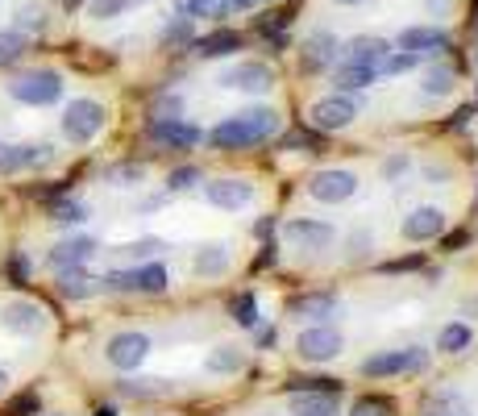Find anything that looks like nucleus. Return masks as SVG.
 Here are the masks:
<instances>
[{"mask_svg":"<svg viewBox=\"0 0 478 416\" xmlns=\"http://www.w3.org/2000/svg\"><path fill=\"white\" fill-rule=\"evenodd\" d=\"M274 134V112L271 109H250V112H237L229 121H220L208 142L217 146V150H246L254 142H266Z\"/></svg>","mask_w":478,"mask_h":416,"instance_id":"obj_1","label":"nucleus"},{"mask_svg":"<svg viewBox=\"0 0 478 416\" xmlns=\"http://www.w3.org/2000/svg\"><path fill=\"white\" fill-rule=\"evenodd\" d=\"M9 96L21 100V104H34V109L55 104V100L63 96V75H58V71H26V75H17V80L9 83Z\"/></svg>","mask_w":478,"mask_h":416,"instance_id":"obj_2","label":"nucleus"},{"mask_svg":"<svg viewBox=\"0 0 478 416\" xmlns=\"http://www.w3.org/2000/svg\"><path fill=\"white\" fill-rule=\"evenodd\" d=\"M104 121H109V112H104V104L100 100H71L67 112H63V134H67L71 142H92L100 129H104Z\"/></svg>","mask_w":478,"mask_h":416,"instance_id":"obj_3","label":"nucleus"},{"mask_svg":"<svg viewBox=\"0 0 478 416\" xmlns=\"http://www.w3.org/2000/svg\"><path fill=\"white\" fill-rule=\"evenodd\" d=\"M342 350H345V337L337 329H328V325H312V329H304L296 337V354L304 362H333Z\"/></svg>","mask_w":478,"mask_h":416,"instance_id":"obj_4","label":"nucleus"},{"mask_svg":"<svg viewBox=\"0 0 478 416\" xmlns=\"http://www.w3.org/2000/svg\"><path fill=\"white\" fill-rule=\"evenodd\" d=\"M308 117H312V125L320 129V134H337V129H345V125H354L358 117V100H350L342 92V96H320L308 109Z\"/></svg>","mask_w":478,"mask_h":416,"instance_id":"obj_5","label":"nucleus"},{"mask_svg":"<svg viewBox=\"0 0 478 416\" xmlns=\"http://www.w3.org/2000/svg\"><path fill=\"white\" fill-rule=\"evenodd\" d=\"M146 354H150V337L146 333H117V337H109V346H104V358H109V366H117V371H137L142 362H146Z\"/></svg>","mask_w":478,"mask_h":416,"instance_id":"obj_6","label":"nucleus"},{"mask_svg":"<svg viewBox=\"0 0 478 416\" xmlns=\"http://www.w3.org/2000/svg\"><path fill=\"white\" fill-rule=\"evenodd\" d=\"M354 192H358V175L354 171H342V166L320 171V175H312V183H308V196L320 200V204H345Z\"/></svg>","mask_w":478,"mask_h":416,"instance_id":"obj_7","label":"nucleus"},{"mask_svg":"<svg viewBox=\"0 0 478 416\" xmlns=\"http://www.w3.org/2000/svg\"><path fill=\"white\" fill-rule=\"evenodd\" d=\"M109 291H146V296H163L166 291V271L158 263L142 266V271H112L100 279Z\"/></svg>","mask_w":478,"mask_h":416,"instance_id":"obj_8","label":"nucleus"},{"mask_svg":"<svg viewBox=\"0 0 478 416\" xmlns=\"http://www.w3.org/2000/svg\"><path fill=\"white\" fill-rule=\"evenodd\" d=\"M428 354L420 346H408V350H387V354H374V358L362 362V371L370 379H387V374H404V371H420Z\"/></svg>","mask_w":478,"mask_h":416,"instance_id":"obj_9","label":"nucleus"},{"mask_svg":"<svg viewBox=\"0 0 478 416\" xmlns=\"http://www.w3.org/2000/svg\"><path fill=\"white\" fill-rule=\"evenodd\" d=\"M146 134H150L158 146H166V150H191L196 142L204 138V134L191 121H183V117H158V121L146 125Z\"/></svg>","mask_w":478,"mask_h":416,"instance_id":"obj_10","label":"nucleus"},{"mask_svg":"<svg viewBox=\"0 0 478 416\" xmlns=\"http://www.w3.org/2000/svg\"><path fill=\"white\" fill-rule=\"evenodd\" d=\"M204 196L208 204L225 208V212H237V208H246L254 200V183L246 180H217V183H204Z\"/></svg>","mask_w":478,"mask_h":416,"instance_id":"obj_11","label":"nucleus"},{"mask_svg":"<svg viewBox=\"0 0 478 416\" xmlns=\"http://www.w3.org/2000/svg\"><path fill=\"white\" fill-rule=\"evenodd\" d=\"M0 325L9 333H21V337H34V333L46 329V312L38 304H29V300H13V304H4V317Z\"/></svg>","mask_w":478,"mask_h":416,"instance_id":"obj_12","label":"nucleus"},{"mask_svg":"<svg viewBox=\"0 0 478 416\" xmlns=\"http://www.w3.org/2000/svg\"><path fill=\"white\" fill-rule=\"evenodd\" d=\"M225 88H237V92H266L274 83V71L266 63H237L233 71H225Z\"/></svg>","mask_w":478,"mask_h":416,"instance_id":"obj_13","label":"nucleus"},{"mask_svg":"<svg viewBox=\"0 0 478 416\" xmlns=\"http://www.w3.org/2000/svg\"><path fill=\"white\" fill-rule=\"evenodd\" d=\"M283 237L300 250H325L333 242V225L328 221H287Z\"/></svg>","mask_w":478,"mask_h":416,"instance_id":"obj_14","label":"nucleus"},{"mask_svg":"<svg viewBox=\"0 0 478 416\" xmlns=\"http://www.w3.org/2000/svg\"><path fill=\"white\" fill-rule=\"evenodd\" d=\"M387 55H391V46L382 38H374V34H362V38H354L350 46H345V63H362V67H374L382 75V63H387Z\"/></svg>","mask_w":478,"mask_h":416,"instance_id":"obj_15","label":"nucleus"},{"mask_svg":"<svg viewBox=\"0 0 478 416\" xmlns=\"http://www.w3.org/2000/svg\"><path fill=\"white\" fill-rule=\"evenodd\" d=\"M441 229H445V212L428 204L408 212V221H404V237L408 242H433V237H441Z\"/></svg>","mask_w":478,"mask_h":416,"instance_id":"obj_16","label":"nucleus"},{"mask_svg":"<svg viewBox=\"0 0 478 416\" xmlns=\"http://www.w3.org/2000/svg\"><path fill=\"white\" fill-rule=\"evenodd\" d=\"M445 29L437 26H412L399 34V50H408V55H433V50H445Z\"/></svg>","mask_w":478,"mask_h":416,"instance_id":"obj_17","label":"nucleus"},{"mask_svg":"<svg viewBox=\"0 0 478 416\" xmlns=\"http://www.w3.org/2000/svg\"><path fill=\"white\" fill-rule=\"evenodd\" d=\"M287 312L300 320H328L333 312H337V296L333 291H312V296H296L291 304H287Z\"/></svg>","mask_w":478,"mask_h":416,"instance_id":"obj_18","label":"nucleus"},{"mask_svg":"<svg viewBox=\"0 0 478 416\" xmlns=\"http://www.w3.org/2000/svg\"><path fill=\"white\" fill-rule=\"evenodd\" d=\"M291 416H337V391H296L287 404Z\"/></svg>","mask_w":478,"mask_h":416,"instance_id":"obj_19","label":"nucleus"},{"mask_svg":"<svg viewBox=\"0 0 478 416\" xmlns=\"http://www.w3.org/2000/svg\"><path fill=\"white\" fill-rule=\"evenodd\" d=\"M92 254H96L92 237H67V242H58V246L50 250V266H55V271H71V266H83Z\"/></svg>","mask_w":478,"mask_h":416,"instance_id":"obj_20","label":"nucleus"},{"mask_svg":"<svg viewBox=\"0 0 478 416\" xmlns=\"http://www.w3.org/2000/svg\"><path fill=\"white\" fill-rule=\"evenodd\" d=\"M333 50H337V38L333 34H312L304 42V71H320L333 63Z\"/></svg>","mask_w":478,"mask_h":416,"instance_id":"obj_21","label":"nucleus"},{"mask_svg":"<svg viewBox=\"0 0 478 416\" xmlns=\"http://www.w3.org/2000/svg\"><path fill=\"white\" fill-rule=\"evenodd\" d=\"M233 50H242V34H233V29H217V34L196 42V55H204V58H225Z\"/></svg>","mask_w":478,"mask_h":416,"instance_id":"obj_22","label":"nucleus"},{"mask_svg":"<svg viewBox=\"0 0 478 416\" xmlns=\"http://www.w3.org/2000/svg\"><path fill=\"white\" fill-rule=\"evenodd\" d=\"M58 291H63L67 300H88L92 291H100V283H96L92 275H83L80 266H71V271H63V279H58Z\"/></svg>","mask_w":478,"mask_h":416,"instance_id":"obj_23","label":"nucleus"},{"mask_svg":"<svg viewBox=\"0 0 478 416\" xmlns=\"http://www.w3.org/2000/svg\"><path fill=\"white\" fill-rule=\"evenodd\" d=\"M379 80V71L374 67H362V63H345L342 71H337V88H342V92H358V88H370V83Z\"/></svg>","mask_w":478,"mask_h":416,"instance_id":"obj_24","label":"nucleus"},{"mask_svg":"<svg viewBox=\"0 0 478 416\" xmlns=\"http://www.w3.org/2000/svg\"><path fill=\"white\" fill-rule=\"evenodd\" d=\"M229 317H233L237 329H254V325H258V300H254V291L233 296V300H229Z\"/></svg>","mask_w":478,"mask_h":416,"instance_id":"obj_25","label":"nucleus"},{"mask_svg":"<svg viewBox=\"0 0 478 416\" xmlns=\"http://www.w3.org/2000/svg\"><path fill=\"white\" fill-rule=\"evenodd\" d=\"M179 13L183 17H229L233 0H179Z\"/></svg>","mask_w":478,"mask_h":416,"instance_id":"obj_26","label":"nucleus"},{"mask_svg":"<svg viewBox=\"0 0 478 416\" xmlns=\"http://www.w3.org/2000/svg\"><path fill=\"white\" fill-rule=\"evenodd\" d=\"M470 342H474V333L466 329V325H445L441 337H437V350H441V354H462Z\"/></svg>","mask_w":478,"mask_h":416,"instance_id":"obj_27","label":"nucleus"},{"mask_svg":"<svg viewBox=\"0 0 478 416\" xmlns=\"http://www.w3.org/2000/svg\"><path fill=\"white\" fill-rule=\"evenodd\" d=\"M196 271H200V275H220V271H229V254H225V246L200 250V254H196Z\"/></svg>","mask_w":478,"mask_h":416,"instance_id":"obj_28","label":"nucleus"},{"mask_svg":"<svg viewBox=\"0 0 478 416\" xmlns=\"http://www.w3.org/2000/svg\"><path fill=\"white\" fill-rule=\"evenodd\" d=\"M26 55V34L21 29H0V67H9Z\"/></svg>","mask_w":478,"mask_h":416,"instance_id":"obj_29","label":"nucleus"},{"mask_svg":"<svg viewBox=\"0 0 478 416\" xmlns=\"http://www.w3.org/2000/svg\"><path fill=\"white\" fill-rule=\"evenodd\" d=\"M50 221H58V225L88 221V204H80V200H55V204H50Z\"/></svg>","mask_w":478,"mask_h":416,"instance_id":"obj_30","label":"nucleus"},{"mask_svg":"<svg viewBox=\"0 0 478 416\" xmlns=\"http://www.w3.org/2000/svg\"><path fill=\"white\" fill-rule=\"evenodd\" d=\"M134 9V0H88V17L96 21H109V17H121Z\"/></svg>","mask_w":478,"mask_h":416,"instance_id":"obj_31","label":"nucleus"},{"mask_svg":"<svg viewBox=\"0 0 478 416\" xmlns=\"http://www.w3.org/2000/svg\"><path fill=\"white\" fill-rule=\"evenodd\" d=\"M424 92L428 96H450L453 92V67H433L424 75Z\"/></svg>","mask_w":478,"mask_h":416,"instance_id":"obj_32","label":"nucleus"},{"mask_svg":"<svg viewBox=\"0 0 478 416\" xmlns=\"http://www.w3.org/2000/svg\"><path fill=\"white\" fill-rule=\"evenodd\" d=\"M350 416H396V404L382 400V396H362Z\"/></svg>","mask_w":478,"mask_h":416,"instance_id":"obj_33","label":"nucleus"},{"mask_svg":"<svg viewBox=\"0 0 478 416\" xmlns=\"http://www.w3.org/2000/svg\"><path fill=\"white\" fill-rule=\"evenodd\" d=\"M208 371H220V374H233V371H242V354L229 346H220L217 354H208Z\"/></svg>","mask_w":478,"mask_h":416,"instance_id":"obj_34","label":"nucleus"},{"mask_svg":"<svg viewBox=\"0 0 478 416\" xmlns=\"http://www.w3.org/2000/svg\"><path fill=\"white\" fill-rule=\"evenodd\" d=\"M13 171H26V146H4L0 142V175H13Z\"/></svg>","mask_w":478,"mask_h":416,"instance_id":"obj_35","label":"nucleus"},{"mask_svg":"<svg viewBox=\"0 0 478 416\" xmlns=\"http://www.w3.org/2000/svg\"><path fill=\"white\" fill-rule=\"evenodd\" d=\"M142 180H146V166H134V163L109 171V183H117V188H129V183H142Z\"/></svg>","mask_w":478,"mask_h":416,"instance_id":"obj_36","label":"nucleus"},{"mask_svg":"<svg viewBox=\"0 0 478 416\" xmlns=\"http://www.w3.org/2000/svg\"><path fill=\"white\" fill-rule=\"evenodd\" d=\"M196 183H200V171H196V166H179V171H171L166 188H171V192H188Z\"/></svg>","mask_w":478,"mask_h":416,"instance_id":"obj_37","label":"nucleus"},{"mask_svg":"<svg viewBox=\"0 0 478 416\" xmlns=\"http://www.w3.org/2000/svg\"><path fill=\"white\" fill-rule=\"evenodd\" d=\"M416 58H420V55H408V50H399V55H387V63H382V75H404V71L416 67Z\"/></svg>","mask_w":478,"mask_h":416,"instance_id":"obj_38","label":"nucleus"},{"mask_svg":"<svg viewBox=\"0 0 478 416\" xmlns=\"http://www.w3.org/2000/svg\"><path fill=\"white\" fill-rule=\"evenodd\" d=\"M38 412V396H17L13 408H9V416H34Z\"/></svg>","mask_w":478,"mask_h":416,"instance_id":"obj_39","label":"nucleus"},{"mask_svg":"<svg viewBox=\"0 0 478 416\" xmlns=\"http://www.w3.org/2000/svg\"><path fill=\"white\" fill-rule=\"evenodd\" d=\"M420 263H424L420 254H412V258H399V263H387V266H382V271H391V275H396V271H416V266H420Z\"/></svg>","mask_w":478,"mask_h":416,"instance_id":"obj_40","label":"nucleus"},{"mask_svg":"<svg viewBox=\"0 0 478 416\" xmlns=\"http://www.w3.org/2000/svg\"><path fill=\"white\" fill-rule=\"evenodd\" d=\"M9 271H13V279H17V283H26V275H29L26 254H13V263H9Z\"/></svg>","mask_w":478,"mask_h":416,"instance_id":"obj_41","label":"nucleus"},{"mask_svg":"<svg viewBox=\"0 0 478 416\" xmlns=\"http://www.w3.org/2000/svg\"><path fill=\"white\" fill-rule=\"evenodd\" d=\"M150 250H163V246H158V242H134L129 254H150Z\"/></svg>","mask_w":478,"mask_h":416,"instance_id":"obj_42","label":"nucleus"},{"mask_svg":"<svg viewBox=\"0 0 478 416\" xmlns=\"http://www.w3.org/2000/svg\"><path fill=\"white\" fill-rule=\"evenodd\" d=\"M445 246H450V250H458V246H466V234H453V237H445Z\"/></svg>","mask_w":478,"mask_h":416,"instance_id":"obj_43","label":"nucleus"},{"mask_svg":"<svg viewBox=\"0 0 478 416\" xmlns=\"http://www.w3.org/2000/svg\"><path fill=\"white\" fill-rule=\"evenodd\" d=\"M83 0H63V9H80Z\"/></svg>","mask_w":478,"mask_h":416,"instance_id":"obj_44","label":"nucleus"},{"mask_svg":"<svg viewBox=\"0 0 478 416\" xmlns=\"http://www.w3.org/2000/svg\"><path fill=\"white\" fill-rule=\"evenodd\" d=\"M4 388H9V374H4V371H0V391H4Z\"/></svg>","mask_w":478,"mask_h":416,"instance_id":"obj_45","label":"nucleus"},{"mask_svg":"<svg viewBox=\"0 0 478 416\" xmlns=\"http://www.w3.org/2000/svg\"><path fill=\"white\" fill-rule=\"evenodd\" d=\"M337 4H362V0H337Z\"/></svg>","mask_w":478,"mask_h":416,"instance_id":"obj_46","label":"nucleus"},{"mask_svg":"<svg viewBox=\"0 0 478 416\" xmlns=\"http://www.w3.org/2000/svg\"><path fill=\"white\" fill-rule=\"evenodd\" d=\"M428 416H441V412H428Z\"/></svg>","mask_w":478,"mask_h":416,"instance_id":"obj_47","label":"nucleus"}]
</instances>
